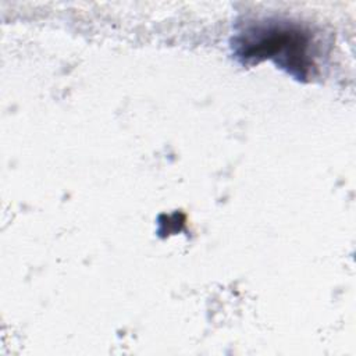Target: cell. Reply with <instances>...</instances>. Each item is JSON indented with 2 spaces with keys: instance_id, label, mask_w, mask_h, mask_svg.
<instances>
[{
  "instance_id": "6da1fadb",
  "label": "cell",
  "mask_w": 356,
  "mask_h": 356,
  "mask_svg": "<svg viewBox=\"0 0 356 356\" xmlns=\"http://www.w3.org/2000/svg\"><path fill=\"white\" fill-rule=\"evenodd\" d=\"M310 38L298 26L281 22H261L235 39V53L245 61L273 58L288 72L306 78L312 67Z\"/></svg>"
}]
</instances>
